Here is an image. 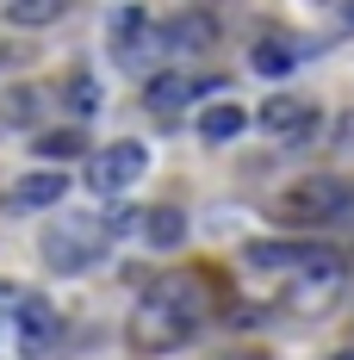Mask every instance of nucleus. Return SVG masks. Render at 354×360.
<instances>
[{
	"instance_id": "f257e3e1",
	"label": "nucleus",
	"mask_w": 354,
	"mask_h": 360,
	"mask_svg": "<svg viewBox=\"0 0 354 360\" xmlns=\"http://www.w3.org/2000/svg\"><path fill=\"white\" fill-rule=\"evenodd\" d=\"M193 329H199V304H193L187 286H156L131 311V342H137L143 354H162V348L193 342Z\"/></svg>"
},
{
	"instance_id": "f03ea898",
	"label": "nucleus",
	"mask_w": 354,
	"mask_h": 360,
	"mask_svg": "<svg viewBox=\"0 0 354 360\" xmlns=\"http://www.w3.org/2000/svg\"><path fill=\"white\" fill-rule=\"evenodd\" d=\"M106 249H112V236L100 217H63L37 236V255H44L50 274H87V267L106 261Z\"/></svg>"
},
{
	"instance_id": "7ed1b4c3",
	"label": "nucleus",
	"mask_w": 354,
	"mask_h": 360,
	"mask_svg": "<svg viewBox=\"0 0 354 360\" xmlns=\"http://www.w3.org/2000/svg\"><path fill=\"white\" fill-rule=\"evenodd\" d=\"M348 205H354V186L342 174H311V180H292L267 212L280 217V224H329V217H342Z\"/></svg>"
},
{
	"instance_id": "20e7f679",
	"label": "nucleus",
	"mask_w": 354,
	"mask_h": 360,
	"mask_svg": "<svg viewBox=\"0 0 354 360\" xmlns=\"http://www.w3.org/2000/svg\"><path fill=\"white\" fill-rule=\"evenodd\" d=\"M143 174H149V149H143L137 137H118V143H106L94 162H87V186L106 193V199L112 193H131Z\"/></svg>"
},
{
	"instance_id": "39448f33",
	"label": "nucleus",
	"mask_w": 354,
	"mask_h": 360,
	"mask_svg": "<svg viewBox=\"0 0 354 360\" xmlns=\"http://www.w3.org/2000/svg\"><path fill=\"white\" fill-rule=\"evenodd\" d=\"M13 335H19V348H32V354L56 348V335H63V317H56V304H50V298H37V292L13 298Z\"/></svg>"
},
{
	"instance_id": "423d86ee",
	"label": "nucleus",
	"mask_w": 354,
	"mask_h": 360,
	"mask_svg": "<svg viewBox=\"0 0 354 360\" xmlns=\"http://www.w3.org/2000/svg\"><path fill=\"white\" fill-rule=\"evenodd\" d=\"M69 193V174H56V168H37V174H19L6 186V212H44V205H56Z\"/></svg>"
},
{
	"instance_id": "0eeeda50",
	"label": "nucleus",
	"mask_w": 354,
	"mask_h": 360,
	"mask_svg": "<svg viewBox=\"0 0 354 360\" xmlns=\"http://www.w3.org/2000/svg\"><path fill=\"white\" fill-rule=\"evenodd\" d=\"M261 131H274V137H311L317 131V106L292 100V94H274V100H261Z\"/></svg>"
},
{
	"instance_id": "6e6552de",
	"label": "nucleus",
	"mask_w": 354,
	"mask_h": 360,
	"mask_svg": "<svg viewBox=\"0 0 354 360\" xmlns=\"http://www.w3.org/2000/svg\"><path fill=\"white\" fill-rule=\"evenodd\" d=\"M143 100H149V112H156V118H175V112L193 100V75H149Z\"/></svg>"
},
{
	"instance_id": "1a4fd4ad",
	"label": "nucleus",
	"mask_w": 354,
	"mask_h": 360,
	"mask_svg": "<svg viewBox=\"0 0 354 360\" xmlns=\"http://www.w3.org/2000/svg\"><path fill=\"white\" fill-rule=\"evenodd\" d=\"M243 124H248V112L236 106V100H217V106H206V118H199V137L217 149V143H236Z\"/></svg>"
},
{
	"instance_id": "9d476101",
	"label": "nucleus",
	"mask_w": 354,
	"mask_h": 360,
	"mask_svg": "<svg viewBox=\"0 0 354 360\" xmlns=\"http://www.w3.org/2000/svg\"><path fill=\"white\" fill-rule=\"evenodd\" d=\"M106 32H112V37H106L112 56H143V44H149V13H143V6H125Z\"/></svg>"
},
{
	"instance_id": "9b49d317",
	"label": "nucleus",
	"mask_w": 354,
	"mask_h": 360,
	"mask_svg": "<svg viewBox=\"0 0 354 360\" xmlns=\"http://www.w3.org/2000/svg\"><path fill=\"white\" fill-rule=\"evenodd\" d=\"M143 243H149V249H180V243H187V212H175V205L143 212Z\"/></svg>"
},
{
	"instance_id": "f8f14e48",
	"label": "nucleus",
	"mask_w": 354,
	"mask_h": 360,
	"mask_svg": "<svg viewBox=\"0 0 354 360\" xmlns=\"http://www.w3.org/2000/svg\"><path fill=\"white\" fill-rule=\"evenodd\" d=\"M69 13V0H6V25L13 32H37V25H56Z\"/></svg>"
},
{
	"instance_id": "ddd939ff",
	"label": "nucleus",
	"mask_w": 354,
	"mask_h": 360,
	"mask_svg": "<svg viewBox=\"0 0 354 360\" xmlns=\"http://www.w3.org/2000/svg\"><path fill=\"white\" fill-rule=\"evenodd\" d=\"M212 32H217V25L206 19V13H187V19H175V25L162 32V44H168V50H206Z\"/></svg>"
},
{
	"instance_id": "4468645a",
	"label": "nucleus",
	"mask_w": 354,
	"mask_h": 360,
	"mask_svg": "<svg viewBox=\"0 0 354 360\" xmlns=\"http://www.w3.org/2000/svg\"><path fill=\"white\" fill-rule=\"evenodd\" d=\"M37 155H44V162H75V155H87V131H75V124L44 131V137H37Z\"/></svg>"
},
{
	"instance_id": "2eb2a0df",
	"label": "nucleus",
	"mask_w": 354,
	"mask_h": 360,
	"mask_svg": "<svg viewBox=\"0 0 354 360\" xmlns=\"http://www.w3.org/2000/svg\"><path fill=\"white\" fill-rule=\"evenodd\" d=\"M248 267H267V274H286V267H298L305 261V249L298 243H248Z\"/></svg>"
},
{
	"instance_id": "dca6fc26",
	"label": "nucleus",
	"mask_w": 354,
	"mask_h": 360,
	"mask_svg": "<svg viewBox=\"0 0 354 360\" xmlns=\"http://www.w3.org/2000/svg\"><path fill=\"white\" fill-rule=\"evenodd\" d=\"M63 106H69L75 118H94V112H100V87H94V75H69V81H63Z\"/></svg>"
},
{
	"instance_id": "f3484780",
	"label": "nucleus",
	"mask_w": 354,
	"mask_h": 360,
	"mask_svg": "<svg viewBox=\"0 0 354 360\" xmlns=\"http://www.w3.org/2000/svg\"><path fill=\"white\" fill-rule=\"evenodd\" d=\"M32 118H37V87H19L13 81L0 94V124H32Z\"/></svg>"
},
{
	"instance_id": "a211bd4d",
	"label": "nucleus",
	"mask_w": 354,
	"mask_h": 360,
	"mask_svg": "<svg viewBox=\"0 0 354 360\" xmlns=\"http://www.w3.org/2000/svg\"><path fill=\"white\" fill-rule=\"evenodd\" d=\"M248 63H255V75H286L292 69V50H286L280 37H261V44L248 50Z\"/></svg>"
},
{
	"instance_id": "6ab92c4d",
	"label": "nucleus",
	"mask_w": 354,
	"mask_h": 360,
	"mask_svg": "<svg viewBox=\"0 0 354 360\" xmlns=\"http://www.w3.org/2000/svg\"><path fill=\"white\" fill-rule=\"evenodd\" d=\"M137 224H143V212H137V205H118V212L106 217V236H131Z\"/></svg>"
},
{
	"instance_id": "aec40b11",
	"label": "nucleus",
	"mask_w": 354,
	"mask_h": 360,
	"mask_svg": "<svg viewBox=\"0 0 354 360\" xmlns=\"http://www.w3.org/2000/svg\"><path fill=\"white\" fill-rule=\"evenodd\" d=\"M342 143L354 149V112H348V118H342Z\"/></svg>"
},
{
	"instance_id": "412c9836",
	"label": "nucleus",
	"mask_w": 354,
	"mask_h": 360,
	"mask_svg": "<svg viewBox=\"0 0 354 360\" xmlns=\"http://www.w3.org/2000/svg\"><path fill=\"white\" fill-rule=\"evenodd\" d=\"M336 360H354V348H342V354H336Z\"/></svg>"
},
{
	"instance_id": "4be33fe9",
	"label": "nucleus",
	"mask_w": 354,
	"mask_h": 360,
	"mask_svg": "<svg viewBox=\"0 0 354 360\" xmlns=\"http://www.w3.org/2000/svg\"><path fill=\"white\" fill-rule=\"evenodd\" d=\"M348 25H354V0H348Z\"/></svg>"
}]
</instances>
